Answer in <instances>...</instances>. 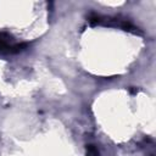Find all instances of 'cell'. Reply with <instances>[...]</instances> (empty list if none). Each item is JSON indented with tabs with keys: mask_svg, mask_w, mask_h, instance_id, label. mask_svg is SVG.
I'll use <instances>...</instances> for the list:
<instances>
[{
	"mask_svg": "<svg viewBox=\"0 0 156 156\" xmlns=\"http://www.w3.org/2000/svg\"><path fill=\"white\" fill-rule=\"evenodd\" d=\"M26 46H27V44H24V43L15 44L13 38L10 34L0 32V52H2V54H16V52L22 51Z\"/></svg>",
	"mask_w": 156,
	"mask_h": 156,
	"instance_id": "obj_1",
	"label": "cell"
},
{
	"mask_svg": "<svg viewBox=\"0 0 156 156\" xmlns=\"http://www.w3.org/2000/svg\"><path fill=\"white\" fill-rule=\"evenodd\" d=\"M87 156H99V151L95 145H87Z\"/></svg>",
	"mask_w": 156,
	"mask_h": 156,
	"instance_id": "obj_2",
	"label": "cell"
}]
</instances>
